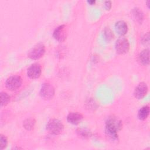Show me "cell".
Instances as JSON below:
<instances>
[{"instance_id":"52a82bcc","label":"cell","mask_w":150,"mask_h":150,"mask_svg":"<svg viewBox=\"0 0 150 150\" xmlns=\"http://www.w3.org/2000/svg\"><path fill=\"white\" fill-rule=\"evenodd\" d=\"M148 88L146 83L144 82L139 83L135 88L134 91V97L138 100L142 99L146 96L148 92Z\"/></svg>"},{"instance_id":"6da1fadb","label":"cell","mask_w":150,"mask_h":150,"mask_svg":"<svg viewBox=\"0 0 150 150\" xmlns=\"http://www.w3.org/2000/svg\"><path fill=\"white\" fill-rule=\"evenodd\" d=\"M64 125L63 123L57 119H51L46 124V129L50 134L59 135L63 130Z\"/></svg>"},{"instance_id":"ac0fdd59","label":"cell","mask_w":150,"mask_h":150,"mask_svg":"<svg viewBox=\"0 0 150 150\" xmlns=\"http://www.w3.org/2000/svg\"><path fill=\"white\" fill-rule=\"evenodd\" d=\"M104 34L105 38L107 40H110L113 37V33H112L111 30L108 28H107L106 29H105V30L104 31Z\"/></svg>"},{"instance_id":"d6986e66","label":"cell","mask_w":150,"mask_h":150,"mask_svg":"<svg viewBox=\"0 0 150 150\" xmlns=\"http://www.w3.org/2000/svg\"><path fill=\"white\" fill-rule=\"evenodd\" d=\"M149 33H148L146 35H145L143 37H142V43H144V45H146V43L148 45L149 44Z\"/></svg>"},{"instance_id":"3957f363","label":"cell","mask_w":150,"mask_h":150,"mask_svg":"<svg viewBox=\"0 0 150 150\" xmlns=\"http://www.w3.org/2000/svg\"><path fill=\"white\" fill-rule=\"evenodd\" d=\"M22 83V79L19 76H12L8 77L5 82V86L8 89L14 91L19 88Z\"/></svg>"},{"instance_id":"9c48e42d","label":"cell","mask_w":150,"mask_h":150,"mask_svg":"<svg viewBox=\"0 0 150 150\" xmlns=\"http://www.w3.org/2000/svg\"><path fill=\"white\" fill-rule=\"evenodd\" d=\"M42 73V69L40 64L34 63L32 64L27 70L28 76L32 79H36L40 77Z\"/></svg>"},{"instance_id":"8992f818","label":"cell","mask_w":150,"mask_h":150,"mask_svg":"<svg viewBox=\"0 0 150 150\" xmlns=\"http://www.w3.org/2000/svg\"><path fill=\"white\" fill-rule=\"evenodd\" d=\"M115 47L117 52L119 54H122L127 53L129 49V44L128 40L124 38H121L118 39L115 44Z\"/></svg>"},{"instance_id":"2e32d148","label":"cell","mask_w":150,"mask_h":150,"mask_svg":"<svg viewBox=\"0 0 150 150\" xmlns=\"http://www.w3.org/2000/svg\"><path fill=\"white\" fill-rule=\"evenodd\" d=\"M34 125H35V121L32 119H28L26 121H25L23 123L24 127L28 130L32 129L33 128Z\"/></svg>"},{"instance_id":"44dd1931","label":"cell","mask_w":150,"mask_h":150,"mask_svg":"<svg viewBox=\"0 0 150 150\" xmlns=\"http://www.w3.org/2000/svg\"><path fill=\"white\" fill-rule=\"evenodd\" d=\"M104 6L107 10H108L111 7V1H105L104 3Z\"/></svg>"},{"instance_id":"ba28073f","label":"cell","mask_w":150,"mask_h":150,"mask_svg":"<svg viewBox=\"0 0 150 150\" xmlns=\"http://www.w3.org/2000/svg\"><path fill=\"white\" fill-rule=\"evenodd\" d=\"M53 36L56 40L60 42H63L66 39L67 36L66 26L64 25H62L56 28L53 32Z\"/></svg>"},{"instance_id":"5bb4252c","label":"cell","mask_w":150,"mask_h":150,"mask_svg":"<svg viewBox=\"0 0 150 150\" xmlns=\"http://www.w3.org/2000/svg\"><path fill=\"white\" fill-rule=\"evenodd\" d=\"M10 101V97L9 96L5 93L1 92V105L5 106L7 105Z\"/></svg>"},{"instance_id":"8fae6325","label":"cell","mask_w":150,"mask_h":150,"mask_svg":"<svg viewBox=\"0 0 150 150\" xmlns=\"http://www.w3.org/2000/svg\"><path fill=\"white\" fill-rule=\"evenodd\" d=\"M115 29L118 35L123 36L127 33L128 26L124 21H118L115 24Z\"/></svg>"},{"instance_id":"5b68a950","label":"cell","mask_w":150,"mask_h":150,"mask_svg":"<svg viewBox=\"0 0 150 150\" xmlns=\"http://www.w3.org/2000/svg\"><path fill=\"white\" fill-rule=\"evenodd\" d=\"M40 95L45 100L51 99L54 95V88L51 84L45 83L41 87Z\"/></svg>"},{"instance_id":"30bf717a","label":"cell","mask_w":150,"mask_h":150,"mask_svg":"<svg viewBox=\"0 0 150 150\" xmlns=\"http://www.w3.org/2000/svg\"><path fill=\"white\" fill-rule=\"evenodd\" d=\"M83 115L77 112H70L67 116V121L73 125H77L79 124L83 120Z\"/></svg>"},{"instance_id":"ffe728a7","label":"cell","mask_w":150,"mask_h":150,"mask_svg":"<svg viewBox=\"0 0 150 150\" xmlns=\"http://www.w3.org/2000/svg\"><path fill=\"white\" fill-rule=\"evenodd\" d=\"M79 134L83 137H88V135H90V133L88 134V132L84 129H80L79 130Z\"/></svg>"},{"instance_id":"277c9868","label":"cell","mask_w":150,"mask_h":150,"mask_svg":"<svg viewBox=\"0 0 150 150\" xmlns=\"http://www.w3.org/2000/svg\"><path fill=\"white\" fill-rule=\"evenodd\" d=\"M122 127V121L116 117H110L106 121L105 129L118 132Z\"/></svg>"},{"instance_id":"e0dca14e","label":"cell","mask_w":150,"mask_h":150,"mask_svg":"<svg viewBox=\"0 0 150 150\" xmlns=\"http://www.w3.org/2000/svg\"><path fill=\"white\" fill-rule=\"evenodd\" d=\"M7 144H8V139H7L6 137L4 135L1 134V137H0V149H4V148H5L7 146Z\"/></svg>"},{"instance_id":"4fadbf2b","label":"cell","mask_w":150,"mask_h":150,"mask_svg":"<svg viewBox=\"0 0 150 150\" xmlns=\"http://www.w3.org/2000/svg\"><path fill=\"white\" fill-rule=\"evenodd\" d=\"M149 107L148 105H145L141 107L138 112V117L140 120H145L149 115Z\"/></svg>"},{"instance_id":"7402d4cb","label":"cell","mask_w":150,"mask_h":150,"mask_svg":"<svg viewBox=\"0 0 150 150\" xmlns=\"http://www.w3.org/2000/svg\"><path fill=\"white\" fill-rule=\"evenodd\" d=\"M87 2L88 4H91V5H93V4H94L96 2V1H88Z\"/></svg>"},{"instance_id":"9a60e30c","label":"cell","mask_w":150,"mask_h":150,"mask_svg":"<svg viewBox=\"0 0 150 150\" xmlns=\"http://www.w3.org/2000/svg\"><path fill=\"white\" fill-rule=\"evenodd\" d=\"M133 15L137 21L141 22V21L143 19V13H142L141 11H140L139 9H138V8H136L134 9Z\"/></svg>"},{"instance_id":"7a4b0ae2","label":"cell","mask_w":150,"mask_h":150,"mask_svg":"<svg viewBox=\"0 0 150 150\" xmlns=\"http://www.w3.org/2000/svg\"><path fill=\"white\" fill-rule=\"evenodd\" d=\"M45 53V47L42 43H38L32 47L28 53V56L32 60H37L42 57Z\"/></svg>"},{"instance_id":"7c38bea8","label":"cell","mask_w":150,"mask_h":150,"mask_svg":"<svg viewBox=\"0 0 150 150\" xmlns=\"http://www.w3.org/2000/svg\"><path fill=\"white\" fill-rule=\"evenodd\" d=\"M139 62L143 65H148L149 63V50L148 49L143 50L138 56Z\"/></svg>"}]
</instances>
